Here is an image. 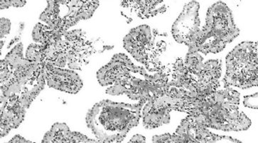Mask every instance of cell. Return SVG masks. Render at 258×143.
I'll return each instance as SVG.
<instances>
[{"label":"cell","instance_id":"cell-1","mask_svg":"<svg viewBox=\"0 0 258 143\" xmlns=\"http://www.w3.org/2000/svg\"><path fill=\"white\" fill-rule=\"evenodd\" d=\"M144 104H125L109 100L100 101L88 112V127L101 142H120L141 117Z\"/></svg>","mask_w":258,"mask_h":143},{"label":"cell","instance_id":"cell-3","mask_svg":"<svg viewBox=\"0 0 258 143\" xmlns=\"http://www.w3.org/2000/svg\"><path fill=\"white\" fill-rule=\"evenodd\" d=\"M225 88L247 89L257 85V44L241 43L226 57Z\"/></svg>","mask_w":258,"mask_h":143},{"label":"cell","instance_id":"cell-8","mask_svg":"<svg viewBox=\"0 0 258 143\" xmlns=\"http://www.w3.org/2000/svg\"><path fill=\"white\" fill-rule=\"evenodd\" d=\"M106 93L110 95H120V94H126L127 89L122 84H113L111 87L108 88Z\"/></svg>","mask_w":258,"mask_h":143},{"label":"cell","instance_id":"cell-11","mask_svg":"<svg viewBox=\"0 0 258 143\" xmlns=\"http://www.w3.org/2000/svg\"><path fill=\"white\" fill-rule=\"evenodd\" d=\"M146 142V138L141 135H136L133 136V138L130 141V142H140L143 143Z\"/></svg>","mask_w":258,"mask_h":143},{"label":"cell","instance_id":"cell-10","mask_svg":"<svg viewBox=\"0 0 258 143\" xmlns=\"http://www.w3.org/2000/svg\"><path fill=\"white\" fill-rule=\"evenodd\" d=\"M10 26L11 23L10 20L4 18L1 19V39H3L10 34Z\"/></svg>","mask_w":258,"mask_h":143},{"label":"cell","instance_id":"cell-7","mask_svg":"<svg viewBox=\"0 0 258 143\" xmlns=\"http://www.w3.org/2000/svg\"><path fill=\"white\" fill-rule=\"evenodd\" d=\"M162 3V1H124L122 2V6L124 8L131 9L138 17L145 19L165 11V6L157 9Z\"/></svg>","mask_w":258,"mask_h":143},{"label":"cell","instance_id":"cell-4","mask_svg":"<svg viewBox=\"0 0 258 143\" xmlns=\"http://www.w3.org/2000/svg\"><path fill=\"white\" fill-rule=\"evenodd\" d=\"M199 9L197 2L188 3L172 27L173 36L176 42L186 44L189 49L197 47L204 34L199 28Z\"/></svg>","mask_w":258,"mask_h":143},{"label":"cell","instance_id":"cell-13","mask_svg":"<svg viewBox=\"0 0 258 143\" xmlns=\"http://www.w3.org/2000/svg\"><path fill=\"white\" fill-rule=\"evenodd\" d=\"M27 2L26 1H10V5L16 8H22L26 5Z\"/></svg>","mask_w":258,"mask_h":143},{"label":"cell","instance_id":"cell-5","mask_svg":"<svg viewBox=\"0 0 258 143\" xmlns=\"http://www.w3.org/2000/svg\"><path fill=\"white\" fill-rule=\"evenodd\" d=\"M176 134L182 139L183 142H241L238 139L226 136L215 135L207 127L197 125L185 118L176 130Z\"/></svg>","mask_w":258,"mask_h":143},{"label":"cell","instance_id":"cell-2","mask_svg":"<svg viewBox=\"0 0 258 143\" xmlns=\"http://www.w3.org/2000/svg\"><path fill=\"white\" fill-rule=\"evenodd\" d=\"M202 31L204 34L197 47L190 49L204 55L223 51L226 45L234 40L240 33L233 22L231 11L221 2L209 9L207 24Z\"/></svg>","mask_w":258,"mask_h":143},{"label":"cell","instance_id":"cell-14","mask_svg":"<svg viewBox=\"0 0 258 143\" xmlns=\"http://www.w3.org/2000/svg\"><path fill=\"white\" fill-rule=\"evenodd\" d=\"M11 6L10 5V1H1V9L4 10V9H8Z\"/></svg>","mask_w":258,"mask_h":143},{"label":"cell","instance_id":"cell-9","mask_svg":"<svg viewBox=\"0 0 258 143\" xmlns=\"http://www.w3.org/2000/svg\"><path fill=\"white\" fill-rule=\"evenodd\" d=\"M243 104L246 107L257 108V93L250 96H244Z\"/></svg>","mask_w":258,"mask_h":143},{"label":"cell","instance_id":"cell-12","mask_svg":"<svg viewBox=\"0 0 258 143\" xmlns=\"http://www.w3.org/2000/svg\"><path fill=\"white\" fill-rule=\"evenodd\" d=\"M10 142H32L31 141L27 140L20 135H16L10 141Z\"/></svg>","mask_w":258,"mask_h":143},{"label":"cell","instance_id":"cell-6","mask_svg":"<svg viewBox=\"0 0 258 143\" xmlns=\"http://www.w3.org/2000/svg\"><path fill=\"white\" fill-rule=\"evenodd\" d=\"M45 72L50 87L70 94H76L83 87V82L79 76L71 70H61L46 65Z\"/></svg>","mask_w":258,"mask_h":143}]
</instances>
